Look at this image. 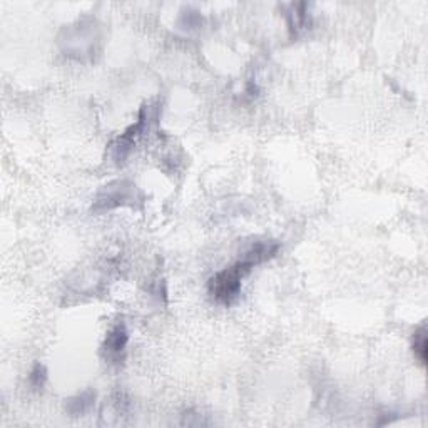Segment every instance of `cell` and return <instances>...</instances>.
Wrapping results in <instances>:
<instances>
[{"mask_svg":"<svg viewBox=\"0 0 428 428\" xmlns=\"http://www.w3.org/2000/svg\"><path fill=\"white\" fill-rule=\"evenodd\" d=\"M253 268H255V265L250 260L241 258L236 263L226 266V268L218 271L214 276H211L208 291L213 296V300L218 305L231 306L239 298V293H241L243 279L251 273Z\"/></svg>","mask_w":428,"mask_h":428,"instance_id":"6da1fadb","label":"cell"},{"mask_svg":"<svg viewBox=\"0 0 428 428\" xmlns=\"http://www.w3.org/2000/svg\"><path fill=\"white\" fill-rule=\"evenodd\" d=\"M142 201L141 191L134 183L127 179L112 181L100 190L92 202V213H105V211L121 208V206H136Z\"/></svg>","mask_w":428,"mask_h":428,"instance_id":"7a4b0ae2","label":"cell"},{"mask_svg":"<svg viewBox=\"0 0 428 428\" xmlns=\"http://www.w3.org/2000/svg\"><path fill=\"white\" fill-rule=\"evenodd\" d=\"M151 121V109L149 105H144L139 110V116H137V121L134 124H131L122 134H119L116 139L110 142L109 146V153L110 158H112L114 163L117 166H121L126 163V159L129 158V154L132 153L137 141L141 139L142 134H144L146 127L149 126Z\"/></svg>","mask_w":428,"mask_h":428,"instance_id":"3957f363","label":"cell"},{"mask_svg":"<svg viewBox=\"0 0 428 428\" xmlns=\"http://www.w3.org/2000/svg\"><path fill=\"white\" fill-rule=\"evenodd\" d=\"M129 342V333L126 325L122 321H119L117 325H114L112 328L109 330V333L105 335L104 345H103V352L108 357V360L112 362H119V358L122 357V353L126 352Z\"/></svg>","mask_w":428,"mask_h":428,"instance_id":"277c9868","label":"cell"},{"mask_svg":"<svg viewBox=\"0 0 428 428\" xmlns=\"http://www.w3.org/2000/svg\"><path fill=\"white\" fill-rule=\"evenodd\" d=\"M94 402H96V392H92V390H86V392L79 393L77 397L69 398L66 408L72 417H81V415H84L86 412L91 410Z\"/></svg>","mask_w":428,"mask_h":428,"instance_id":"5b68a950","label":"cell"},{"mask_svg":"<svg viewBox=\"0 0 428 428\" xmlns=\"http://www.w3.org/2000/svg\"><path fill=\"white\" fill-rule=\"evenodd\" d=\"M413 355H415L417 362L422 366L427 365V353H428V331L427 326L422 325L415 333H413V343H412Z\"/></svg>","mask_w":428,"mask_h":428,"instance_id":"8992f818","label":"cell"},{"mask_svg":"<svg viewBox=\"0 0 428 428\" xmlns=\"http://www.w3.org/2000/svg\"><path fill=\"white\" fill-rule=\"evenodd\" d=\"M288 18H289V29L294 30V34H296L298 30L305 29L308 25L306 4H293L291 12L288 13Z\"/></svg>","mask_w":428,"mask_h":428,"instance_id":"52a82bcc","label":"cell"},{"mask_svg":"<svg viewBox=\"0 0 428 428\" xmlns=\"http://www.w3.org/2000/svg\"><path fill=\"white\" fill-rule=\"evenodd\" d=\"M45 381H47V368L42 363H35L29 374V385L34 390H42Z\"/></svg>","mask_w":428,"mask_h":428,"instance_id":"ba28073f","label":"cell"}]
</instances>
